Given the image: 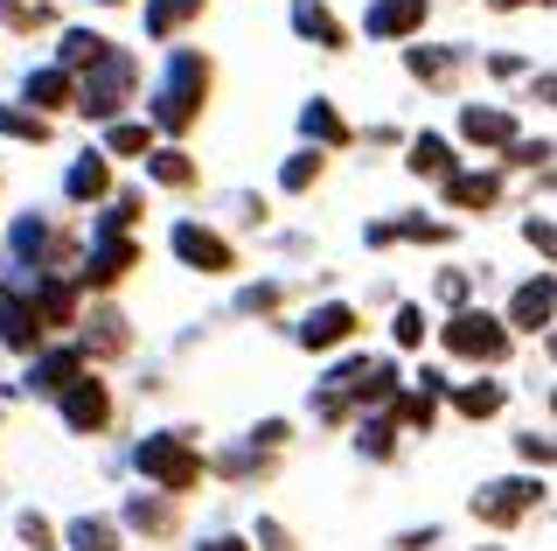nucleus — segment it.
<instances>
[{"mask_svg": "<svg viewBox=\"0 0 557 551\" xmlns=\"http://www.w3.org/2000/svg\"><path fill=\"white\" fill-rule=\"evenodd\" d=\"M411 77H425V84H446L453 71H460V49H411Z\"/></svg>", "mask_w": 557, "mask_h": 551, "instance_id": "nucleus-22", "label": "nucleus"}, {"mask_svg": "<svg viewBox=\"0 0 557 551\" xmlns=\"http://www.w3.org/2000/svg\"><path fill=\"white\" fill-rule=\"evenodd\" d=\"M425 544H440V530H405L397 538V551H425Z\"/></svg>", "mask_w": 557, "mask_h": 551, "instance_id": "nucleus-40", "label": "nucleus"}, {"mask_svg": "<svg viewBox=\"0 0 557 551\" xmlns=\"http://www.w3.org/2000/svg\"><path fill=\"white\" fill-rule=\"evenodd\" d=\"M91 321H98V329H84V350H91V356L126 350V321H119V315H91Z\"/></svg>", "mask_w": 557, "mask_h": 551, "instance_id": "nucleus-26", "label": "nucleus"}, {"mask_svg": "<svg viewBox=\"0 0 557 551\" xmlns=\"http://www.w3.org/2000/svg\"><path fill=\"white\" fill-rule=\"evenodd\" d=\"M22 91H28V106H35V112L77 106V84H70V71H63V63H57V71H28V84H22Z\"/></svg>", "mask_w": 557, "mask_h": 551, "instance_id": "nucleus-15", "label": "nucleus"}, {"mask_svg": "<svg viewBox=\"0 0 557 551\" xmlns=\"http://www.w3.org/2000/svg\"><path fill=\"white\" fill-rule=\"evenodd\" d=\"M147 175L161 182V188H188V182H196V161L174 154V147H161V154H147Z\"/></svg>", "mask_w": 557, "mask_h": 551, "instance_id": "nucleus-21", "label": "nucleus"}, {"mask_svg": "<svg viewBox=\"0 0 557 551\" xmlns=\"http://www.w3.org/2000/svg\"><path fill=\"white\" fill-rule=\"evenodd\" d=\"M104 49H112L104 36H91V28H70V36H63V71H77V63H98Z\"/></svg>", "mask_w": 557, "mask_h": 551, "instance_id": "nucleus-25", "label": "nucleus"}, {"mask_svg": "<svg viewBox=\"0 0 557 551\" xmlns=\"http://www.w3.org/2000/svg\"><path fill=\"white\" fill-rule=\"evenodd\" d=\"M502 196V175H446V203L453 210H487Z\"/></svg>", "mask_w": 557, "mask_h": 551, "instance_id": "nucleus-18", "label": "nucleus"}, {"mask_svg": "<svg viewBox=\"0 0 557 551\" xmlns=\"http://www.w3.org/2000/svg\"><path fill=\"white\" fill-rule=\"evenodd\" d=\"M522 237H530V245L544 252V258H557V231H550V223H536V217H530V223H522Z\"/></svg>", "mask_w": 557, "mask_h": 551, "instance_id": "nucleus-36", "label": "nucleus"}, {"mask_svg": "<svg viewBox=\"0 0 557 551\" xmlns=\"http://www.w3.org/2000/svg\"><path fill=\"white\" fill-rule=\"evenodd\" d=\"M397 342H405V350H418V342H425V315H418V307H405V315H397Z\"/></svg>", "mask_w": 557, "mask_h": 551, "instance_id": "nucleus-35", "label": "nucleus"}, {"mask_svg": "<svg viewBox=\"0 0 557 551\" xmlns=\"http://www.w3.org/2000/svg\"><path fill=\"white\" fill-rule=\"evenodd\" d=\"M126 516H133L139 530H174V510H168V503H147V495H133Z\"/></svg>", "mask_w": 557, "mask_h": 551, "instance_id": "nucleus-31", "label": "nucleus"}, {"mask_svg": "<svg viewBox=\"0 0 557 551\" xmlns=\"http://www.w3.org/2000/svg\"><path fill=\"white\" fill-rule=\"evenodd\" d=\"M174 252H182V266H196V272H231L237 266V252L223 245L216 231H202V223H174Z\"/></svg>", "mask_w": 557, "mask_h": 551, "instance_id": "nucleus-8", "label": "nucleus"}, {"mask_svg": "<svg viewBox=\"0 0 557 551\" xmlns=\"http://www.w3.org/2000/svg\"><path fill=\"white\" fill-rule=\"evenodd\" d=\"M550 315H557V280L544 272V280H530V286H516V301H509V321L516 329H550Z\"/></svg>", "mask_w": 557, "mask_h": 551, "instance_id": "nucleus-9", "label": "nucleus"}, {"mask_svg": "<svg viewBox=\"0 0 557 551\" xmlns=\"http://www.w3.org/2000/svg\"><path fill=\"white\" fill-rule=\"evenodd\" d=\"M202 91H209V57H196V49H182V57L168 63V84L161 98H153V126L161 133H182L202 119Z\"/></svg>", "mask_w": 557, "mask_h": 551, "instance_id": "nucleus-1", "label": "nucleus"}, {"mask_svg": "<svg viewBox=\"0 0 557 551\" xmlns=\"http://www.w3.org/2000/svg\"><path fill=\"white\" fill-rule=\"evenodd\" d=\"M391 391H397V370L383 356H356V364H342L321 384V419H342L348 399H391Z\"/></svg>", "mask_w": 557, "mask_h": 551, "instance_id": "nucleus-3", "label": "nucleus"}, {"mask_svg": "<svg viewBox=\"0 0 557 551\" xmlns=\"http://www.w3.org/2000/svg\"><path fill=\"white\" fill-rule=\"evenodd\" d=\"M453 405H460L467 419H487V412H502V384H467Z\"/></svg>", "mask_w": 557, "mask_h": 551, "instance_id": "nucleus-30", "label": "nucleus"}, {"mask_svg": "<svg viewBox=\"0 0 557 551\" xmlns=\"http://www.w3.org/2000/svg\"><path fill=\"white\" fill-rule=\"evenodd\" d=\"M362 454H376V461L391 454V426H383V419H376V426H362Z\"/></svg>", "mask_w": 557, "mask_h": 551, "instance_id": "nucleus-37", "label": "nucleus"}, {"mask_svg": "<svg viewBox=\"0 0 557 551\" xmlns=\"http://www.w3.org/2000/svg\"><path fill=\"white\" fill-rule=\"evenodd\" d=\"M57 399H63L70 433H104V419H112V399H104V384H98L91 370H84V377H70Z\"/></svg>", "mask_w": 557, "mask_h": 551, "instance_id": "nucleus-7", "label": "nucleus"}, {"mask_svg": "<svg viewBox=\"0 0 557 551\" xmlns=\"http://www.w3.org/2000/svg\"><path fill=\"white\" fill-rule=\"evenodd\" d=\"M522 461H557V440H536V433H522Z\"/></svg>", "mask_w": 557, "mask_h": 551, "instance_id": "nucleus-39", "label": "nucleus"}, {"mask_svg": "<svg viewBox=\"0 0 557 551\" xmlns=\"http://www.w3.org/2000/svg\"><path fill=\"white\" fill-rule=\"evenodd\" d=\"M133 258H139V252H133L126 237L112 231V237H104V245L91 252V266H84V280H91V286H112V280H126V272H133Z\"/></svg>", "mask_w": 557, "mask_h": 551, "instance_id": "nucleus-16", "label": "nucleus"}, {"mask_svg": "<svg viewBox=\"0 0 557 551\" xmlns=\"http://www.w3.org/2000/svg\"><path fill=\"white\" fill-rule=\"evenodd\" d=\"M321 182V154H293L286 161V188H313Z\"/></svg>", "mask_w": 557, "mask_h": 551, "instance_id": "nucleus-33", "label": "nucleus"}, {"mask_svg": "<svg viewBox=\"0 0 557 551\" xmlns=\"http://www.w3.org/2000/svg\"><path fill=\"white\" fill-rule=\"evenodd\" d=\"M481 551H495V544H481Z\"/></svg>", "mask_w": 557, "mask_h": 551, "instance_id": "nucleus-45", "label": "nucleus"}, {"mask_svg": "<svg viewBox=\"0 0 557 551\" xmlns=\"http://www.w3.org/2000/svg\"><path fill=\"white\" fill-rule=\"evenodd\" d=\"M70 544H77V551H119V538H112L104 516H77V524H70Z\"/></svg>", "mask_w": 557, "mask_h": 551, "instance_id": "nucleus-27", "label": "nucleus"}, {"mask_svg": "<svg viewBox=\"0 0 557 551\" xmlns=\"http://www.w3.org/2000/svg\"><path fill=\"white\" fill-rule=\"evenodd\" d=\"M356 335V307H342V301H327V307H313V315L300 321V342L307 350H335V342Z\"/></svg>", "mask_w": 557, "mask_h": 551, "instance_id": "nucleus-10", "label": "nucleus"}, {"mask_svg": "<svg viewBox=\"0 0 557 551\" xmlns=\"http://www.w3.org/2000/svg\"><path fill=\"white\" fill-rule=\"evenodd\" d=\"M0 133H8V140H49V119H42V112H14V106H0Z\"/></svg>", "mask_w": 557, "mask_h": 551, "instance_id": "nucleus-29", "label": "nucleus"}, {"mask_svg": "<svg viewBox=\"0 0 557 551\" xmlns=\"http://www.w3.org/2000/svg\"><path fill=\"white\" fill-rule=\"evenodd\" d=\"M536 503H544V481H522V475L474 489V516H481V524H516V516L536 510Z\"/></svg>", "mask_w": 557, "mask_h": 551, "instance_id": "nucleus-6", "label": "nucleus"}, {"mask_svg": "<svg viewBox=\"0 0 557 551\" xmlns=\"http://www.w3.org/2000/svg\"><path fill=\"white\" fill-rule=\"evenodd\" d=\"M418 22H425V0H376L362 28H370L376 42H397V36H411Z\"/></svg>", "mask_w": 557, "mask_h": 551, "instance_id": "nucleus-11", "label": "nucleus"}, {"mask_svg": "<svg viewBox=\"0 0 557 551\" xmlns=\"http://www.w3.org/2000/svg\"><path fill=\"white\" fill-rule=\"evenodd\" d=\"M133 461H139V475H147L153 489H168V495H188V489L202 481V454H196L182 433H147Z\"/></svg>", "mask_w": 557, "mask_h": 551, "instance_id": "nucleus-2", "label": "nucleus"}, {"mask_svg": "<svg viewBox=\"0 0 557 551\" xmlns=\"http://www.w3.org/2000/svg\"><path fill=\"white\" fill-rule=\"evenodd\" d=\"M293 28H300L307 42H321V49H348V36H342V22H335V14L321 8V0H300V8H293Z\"/></svg>", "mask_w": 557, "mask_h": 551, "instance_id": "nucleus-17", "label": "nucleus"}, {"mask_svg": "<svg viewBox=\"0 0 557 551\" xmlns=\"http://www.w3.org/2000/svg\"><path fill=\"white\" fill-rule=\"evenodd\" d=\"M63 188H70V196H77V203H98L104 188H112V168H104L98 154H84V161L70 168V182H63Z\"/></svg>", "mask_w": 557, "mask_h": 551, "instance_id": "nucleus-19", "label": "nucleus"}, {"mask_svg": "<svg viewBox=\"0 0 557 551\" xmlns=\"http://www.w3.org/2000/svg\"><path fill=\"white\" fill-rule=\"evenodd\" d=\"M133 77H139V63L126 57V49H104V57L91 63V77L77 84V106L91 112V119H112L119 106H126V91H133Z\"/></svg>", "mask_w": 557, "mask_h": 551, "instance_id": "nucleus-4", "label": "nucleus"}, {"mask_svg": "<svg viewBox=\"0 0 557 551\" xmlns=\"http://www.w3.org/2000/svg\"><path fill=\"white\" fill-rule=\"evenodd\" d=\"M0 28H22V36L28 28H49V8L42 0H0Z\"/></svg>", "mask_w": 557, "mask_h": 551, "instance_id": "nucleus-28", "label": "nucleus"}, {"mask_svg": "<svg viewBox=\"0 0 557 551\" xmlns=\"http://www.w3.org/2000/svg\"><path fill=\"white\" fill-rule=\"evenodd\" d=\"M70 377H84V350H49L28 364V391H63Z\"/></svg>", "mask_w": 557, "mask_h": 551, "instance_id": "nucleus-14", "label": "nucleus"}, {"mask_svg": "<svg viewBox=\"0 0 557 551\" xmlns=\"http://www.w3.org/2000/svg\"><path fill=\"white\" fill-rule=\"evenodd\" d=\"M487 8H502V14H509V8H530V0H487ZM536 8H544V0H536Z\"/></svg>", "mask_w": 557, "mask_h": 551, "instance_id": "nucleus-43", "label": "nucleus"}, {"mask_svg": "<svg viewBox=\"0 0 557 551\" xmlns=\"http://www.w3.org/2000/svg\"><path fill=\"white\" fill-rule=\"evenodd\" d=\"M112 154H153V133L147 126H112Z\"/></svg>", "mask_w": 557, "mask_h": 551, "instance_id": "nucleus-34", "label": "nucleus"}, {"mask_svg": "<svg viewBox=\"0 0 557 551\" xmlns=\"http://www.w3.org/2000/svg\"><path fill=\"white\" fill-rule=\"evenodd\" d=\"M307 133H313V140H327V147H342V140H348L342 112L327 106V98H313V106H307Z\"/></svg>", "mask_w": 557, "mask_h": 551, "instance_id": "nucleus-24", "label": "nucleus"}, {"mask_svg": "<svg viewBox=\"0 0 557 551\" xmlns=\"http://www.w3.org/2000/svg\"><path fill=\"white\" fill-rule=\"evenodd\" d=\"M411 175L446 182V175H453V147H446V140H432V133H425V140H411Z\"/></svg>", "mask_w": 557, "mask_h": 551, "instance_id": "nucleus-20", "label": "nucleus"}, {"mask_svg": "<svg viewBox=\"0 0 557 551\" xmlns=\"http://www.w3.org/2000/svg\"><path fill=\"white\" fill-rule=\"evenodd\" d=\"M460 133H467L474 147H509V140H516V119L495 112V106H467V112H460Z\"/></svg>", "mask_w": 557, "mask_h": 551, "instance_id": "nucleus-13", "label": "nucleus"}, {"mask_svg": "<svg viewBox=\"0 0 557 551\" xmlns=\"http://www.w3.org/2000/svg\"><path fill=\"white\" fill-rule=\"evenodd\" d=\"M188 14H202V0H153L147 8V36H174Z\"/></svg>", "mask_w": 557, "mask_h": 551, "instance_id": "nucleus-23", "label": "nucleus"}, {"mask_svg": "<svg viewBox=\"0 0 557 551\" xmlns=\"http://www.w3.org/2000/svg\"><path fill=\"white\" fill-rule=\"evenodd\" d=\"M196 551H251V544H237V538H209V544H196Z\"/></svg>", "mask_w": 557, "mask_h": 551, "instance_id": "nucleus-42", "label": "nucleus"}, {"mask_svg": "<svg viewBox=\"0 0 557 551\" xmlns=\"http://www.w3.org/2000/svg\"><path fill=\"white\" fill-rule=\"evenodd\" d=\"M550 350H557V335H550Z\"/></svg>", "mask_w": 557, "mask_h": 551, "instance_id": "nucleus-44", "label": "nucleus"}, {"mask_svg": "<svg viewBox=\"0 0 557 551\" xmlns=\"http://www.w3.org/2000/svg\"><path fill=\"white\" fill-rule=\"evenodd\" d=\"M397 419H405V426H425V433H432V419H440V399H432V391H418V399L397 405Z\"/></svg>", "mask_w": 557, "mask_h": 551, "instance_id": "nucleus-32", "label": "nucleus"}, {"mask_svg": "<svg viewBox=\"0 0 557 551\" xmlns=\"http://www.w3.org/2000/svg\"><path fill=\"white\" fill-rule=\"evenodd\" d=\"M0 342H8V350H22V356L42 350V321H35V307H28L22 294L0 301Z\"/></svg>", "mask_w": 557, "mask_h": 551, "instance_id": "nucleus-12", "label": "nucleus"}, {"mask_svg": "<svg viewBox=\"0 0 557 551\" xmlns=\"http://www.w3.org/2000/svg\"><path fill=\"white\" fill-rule=\"evenodd\" d=\"M22 538H28L35 551H49V544H57V530H49V524H42V516H22Z\"/></svg>", "mask_w": 557, "mask_h": 551, "instance_id": "nucleus-38", "label": "nucleus"}, {"mask_svg": "<svg viewBox=\"0 0 557 551\" xmlns=\"http://www.w3.org/2000/svg\"><path fill=\"white\" fill-rule=\"evenodd\" d=\"M244 307H251V315H258V307H278V286H251V294H244Z\"/></svg>", "mask_w": 557, "mask_h": 551, "instance_id": "nucleus-41", "label": "nucleus"}, {"mask_svg": "<svg viewBox=\"0 0 557 551\" xmlns=\"http://www.w3.org/2000/svg\"><path fill=\"white\" fill-rule=\"evenodd\" d=\"M446 350L474 356V364H502V356H509V329H502L495 315H481V307H460V315L446 321Z\"/></svg>", "mask_w": 557, "mask_h": 551, "instance_id": "nucleus-5", "label": "nucleus"}]
</instances>
